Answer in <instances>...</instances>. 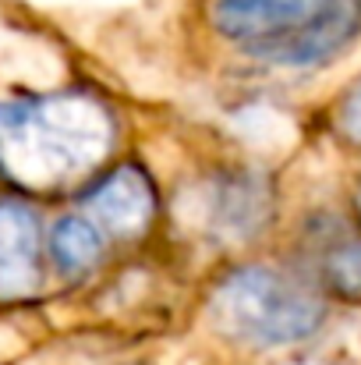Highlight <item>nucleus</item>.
<instances>
[{"label":"nucleus","mask_w":361,"mask_h":365,"mask_svg":"<svg viewBox=\"0 0 361 365\" xmlns=\"http://www.w3.org/2000/svg\"><path fill=\"white\" fill-rule=\"evenodd\" d=\"M110 149V110L82 93L0 103V170L21 188H68L89 178Z\"/></svg>","instance_id":"f257e3e1"},{"label":"nucleus","mask_w":361,"mask_h":365,"mask_svg":"<svg viewBox=\"0 0 361 365\" xmlns=\"http://www.w3.org/2000/svg\"><path fill=\"white\" fill-rule=\"evenodd\" d=\"M209 29L273 68H323L361 36V0H206Z\"/></svg>","instance_id":"f03ea898"},{"label":"nucleus","mask_w":361,"mask_h":365,"mask_svg":"<svg viewBox=\"0 0 361 365\" xmlns=\"http://www.w3.org/2000/svg\"><path fill=\"white\" fill-rule=\"evenodd\" d=\"M216 327L248 348H294L315 337L330 316V298L298 269L241 266L213 294Z\"/></svg>","instance_id":"7ed1b4c3"},{"label":"nucleus","mask_w":361,"mask_h":365,"mask_svg":"<svg viewBox=\"0 0 361 365\" xmlns=\"http://www.w3.org/2000/svg\"><path fill=\"white\" fill-rule=\"evenodd\" d=\"M298 273L330 302L361 305V224L351 210H315L298 235Z\"/></svg>","instance_id":"20e7f679"},{"label":"nucleus","mask_w":361,"mask_h":365,"mask_svg":"<svg viewBox=\"0 0 361 365\" xmlns=\"http://www.w3.org/2000/svg\"><path fill=\"white\" fill-rule=\"evenodd\" d=\"M82 206L89 210V220L100 231H107L117 242H127V238H138L152 224L156 192L138 167L120 163L100 185L82 192Z\"/></svg>","instance_id":"39448f33"},{"label":"nucleus","mask_w":361,"mask_h":365,"mask_svg":"<svg viewBox=\"0 0 361 365\" xmlns=\"http://www.w3.org/2000/svg\"><path fill=\"white\" fill-rule=\"evenodd\" d=\"M276 213L273 181L258 170H224L209 185V224L227 238H255Z\"/></svg>","instance_id":"423d86ee"},{"label":"nucleus","mask_w":361,"mask_h":365,"mask_svg":"<svg viewBox=\"0 0 361 365\" xmlns=\"http://www.w3.org/2000/svg\"><path fill=\"white\" fill-rule=\"evenodd\" d=\"M39 284V220L21 202H0V302Z\"/></svg>","instance_id":"0eeeda50"},{"label":"nucleus","mask_w":361,"mask_h":365,"mask_svg":"<svg viewBox=\"0 0 361 365\" xmlns=\"http://www.w3.org/2000/svg\"><path fill=\"white\" fill-rule=\"evenodd\" d=\"M100 255H103V235L85 213H75V217H64V220L53 224V231H50V259H53V266L64 277L89 273L100 262Z\"/></svg>","instance_id":"6e6552de"},{"label":"nucleus","mask_w":361,"mask_h":365,"mask_svg":"<svg viewBox=\"0 0 361 365\" xmlns=\"http://www.w3.org/2000/svg\"><path fill=\"white\" fill-rule=\"evenodd\" d=\"M330 135L337 145L361 156V75L337 93L330 107Z\"/></svg>","instance_id":"1a4fd4ad"},{"label":"nucleus","mask_w":361,"mask_h":365,"mask_svg":"<svg viewBox=\"0 0 361 365\" xmlns=\"http://www.w3.org/2000/svg\"><path fill=\"white\" fill-rule=\"evenodd\" d=\"M347 210H351V217L361 224V167L355 170V178H351V188H347Z\"/></svg>","instance_id":"9d476101"}]
</instances>
